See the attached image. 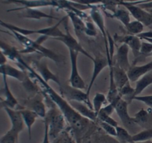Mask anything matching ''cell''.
<instances>
[{
	"label": "cell",
	"instance_id": "cell-1",
	"mask_svg": "<svg viewBox=\"0 0 152 143\" xmlns=\"http://www.w3.org/2000/svg\"><path fill=\"white\" fill-rule=\"evenodd\" d=\"M27 71L33 76V77H35L39 82L40 84L42 85V87L44 88L45 92L46 94L48 95L49 99H50L51 102H53V103L55 104L56 107L59 109V111L62 112V114H63V116L65 117V120L69 123V124L72 126L73 128L76 129V130H81L83 129L86 126L87 124V119H86L85 117H82L74 108L71 105V104L69 103L68 101H67L66 99L64 97H62L61 96V94L59 95V93H56L53 88L52 87H50L48 82H46L45 81L42 80V78L41 77V76L39 74H38L37 73H36L34 71V69H32L31 68H30L28 65L27 67Z\"/></svg>",
	"mask_w": 152,
	"mask_h": 143
},
{
	"label": "cell",
	"instance_id": "cell-2",
	"mask_svg": "<svg viewBox=\"0 0 152 143\" xmlns=\"http://www.w3.org/2000/svg\"><path fill=\"white\" fill-rule=\"evenodd\" d=\"M59 91L62 97L65 98L67 101H76V102H83L90 108L93 109L92 102L86 92H83L81 89L76 88L70 85L61 84L59 85ZM94 110V109H93Z\"/></svg>",
	"mask_w": 152,
	"mask_h": 143
},
{
	"label": "cell",
	"instance_id": "cell-3",
	"mask_svg": "<svg viewBox=\"0 0 152 143\" xmlns=\"http://www.w3.org/2000/svg\"><path fill=\"white\" fill-rule=\"evenodd\" d=\"M48 123L49 137L56 138L65 125V117L57 107L51 108L45 117Z\"/></svg>",
	"mask_w": 152,
	"mask_h": 143
},
{
	"label": "cell",
	"instance_id": "cell-4",
	"mask_svg": "<svg viewBox=\"0 0 152 143\" xmlns=\"http://www.w3.org/2000/svg\"><path fill=\"white\" fill-rule=\"evenodd\" d=\"M128 105H129V103H128L127 101L122 98L119 103L117 104L115 111L118 117L121 120V122L124 125L125 128L127 129L129 131H137L140 126L135 123L134 117H132L129 115Z\"/></svg>",
	"mask_w": 152,
	"mask_h": 143
},
{
	"label": "cell",
	"instance_id": "cell-5",
	"mask_svg": "<svg viewBox=\"0 0 152 143\" xmlns=\"http://www.w3.org/2000/svg\"><path fill=\"white\" fill-rule=\"evenodd\" d=\"M2 3L6 4H14L21 6L20 7L7 10V12L22 10L27 8H38L43 7H56L55 0H4Z\"/></svg>",
	"mask_w": 152,
	"mask_h": 143
},
{
	"label": "cell",
	"instance_id": "cell-6",
	"mask_svg": "<svg viewBox=\"0 0 152 143\" xmlns=\"http://www.w3.org/2000/svg\"><path fill=\"white\" fill-rule=\"evenodd\" d=\"M68 51H69L71 65V76H70L69 79L70 85L76 88L84 90L86 87V83L80 76L78 67H77V58H78V54L80 53L75 51V50H71V49H68Z\"/></svg>",
	"mask_w": 152,
	"mask_h": 143
},
{
	"label": "cell",
	"instance_id": "cell-7",
	"mask_svg": "<svg viewBox=\"0 0 152 143\" xmlns=\"http://www.w3.org/2000/svg\"><path fill=\"white\" fill-rule=\"evenodd\" d=\"M119 4L126 7L136 20L142 22L145 26H150L152 25V16L148 10L128 1H121Z\"/></svg>",
	"mask_w": 152,
	"mask_h": 143
},
{
	"label": "cell",
	"instance_id": "cell-8",
	"mask_svg": "<svg viewBox=\"0 0 152 143\" xmlns=\"http://www.w3.org/2000/svg\"><path fill=\"white\" fill-rule=\"evenodd\" d=\"M65 31L66 33L65 34V35L62 37H58V38H54L53 39L58 40V41L61 42L63 44H65L67 46L68 49H71V50H75V51L78 52V53H82L84 56H86V57H88V59H90L91 60L93 61L94 59V58L92 56H91L84 48H83V46L81 45L80 42L70 34L69 29H68V23H65Z\"/></svg>",
	"mask_w": 152,
	"mask_h": 143
},
{
	"label": "cell",
	"instance_id": "cell-9",
	"mask_svg": "<svg viewBox=\"0 0 152 143\" xmlns=\"http://www.w3.org/2000/svg\"><path fill=\"white\" fill-rule=\"evenodd\" d=\"M41 96L42 95H40L39 93H37L34 96H32V97L25 102V105L26 107L25 108L34 111L39 117L45 119L47 114V111H46L45 105Z\"/></svg>",
	"mask_w": 152,
	"mask_h": 143
},
{
	"label": "cell",
	"instance_id": "cell-10",
	"mask_svg": "<svg viewBox=\"0 0 152 143\" xmlns=\"http://www.w3.org/2000/svg\"><path fill=\"white\" fill-rule=\"evenodd\" d=\"M129 49L130 48L127 45L123 43L117 49L115 57H114V59L115 60V63H114V65H117L126 71H129L132 67L129 59Z\"/></svg>",
	"mask_w": 152,
	"mask_h": 143
},
{
	"label": "cell",
	"instance_id": "cell-11",
	"mask_svg": "<svg viewBox=\"0 0 152 143\" xmlns=\"http://www.w3.org/2000/svg\"><path fill=\"white\" fill-rule=\"evenodd\" d=\"M94 63V69L93 72H92L91 78L90 83L88 85V87L87 91L86 93L88 95H90L91 90L92 87H93L95 81H96V78L98 77V76L100 74V73L102 72V70L108 66V62L107 57H104L102 56H97L94 58V59L93 60Z\"/></svg>",
	"mask_w": 152,
	"mask_h": 143
},
{
	"label": "cell",
	"instance_id": "cell-12",
	"mask_svg": "<svg viewBox=\"0 0 152 143\" xmlns=\"http://www.w3.org/2000/svg\"><path fill=\"white\" fill-rule=\"evenodd\" d=\"M90 17L91 19L92 22L94 23L95 25L98 27L99 30H100L102 35L103 36L104 40H105V45L108 44V35H107V32L108 31L105 29V19L102 15V12L99 10V7L97 6L94 5L92 8L91 9L90 11Z\"/></svg>",
	"mask_w": 152,
	"mask_h": 143
},
{
	"label": "cell",
	"instance_id": "cell-13",
	"mask_svg": "<svg viewBox=\"0 0 152 143\" xmlns=\"http://www.w3.org/2000/svg\"><path fill=\"white\" fill-rule=\"evenodd\" d=\"M117 39L119 42L122 43V44L124 43L129 46V48L132 50V53H133L135 59L139 57L140 55V47L141 44H142L140 38H139L137 36L129 34V35L124 36H118V38Z\"/></svg>",
	"mask_w": 152,
	"mask_h": 143
},
{
	"label": "cell",
	"instance_id": "cell-14",
	"mask_svg": "<svg viewBox=\"0 0 152 143\" xmlns=\"http://www.w3.org/2000/svg\"><path fill=\"white\" fill-rule=\"evenodd\" d=\"M3 108L10 119L11 123V128L18 134H20L24 129V124H25L20 111L6 106H4Z\"/></svg>",
	"mask_w": 152,
	"mask_h": 143
},
{
	"label": "cell",
	"instance_id": "cell-15",
	"mask_svg": "<svg viewBox=\"0 0 152 143\" xmlns=\"http://www.w3.org/2000/svg\"><path fill=\"white\" fill-rule=\"evenodd\" d=\"M0 74L6 77H10L17 80L18 81L23 82L28 77V74L23 70H19L14 68L9 64L0 65Z\"/></svg>",
	"mask_w": 152,
	"mask_h": 143
},
{
	"label": "cell",
	"instance_id": "cell-16",
	"mask_svg": "<svg viewBox=\"0 0 152 143\" xmlns=\"http://www.w3.org/2000/svg\"><path fill=\"white\" fill-rule=\"evenodd\" d=\"M150 71H152V61L142 65H132L127 74L130 82H134Z\"/></svg>",
	"mask_w": 152,
	"mask_h": 143
},
{
	"label": "cell",
	"instance_id": "cell-17",
	"mask_svg": "<svg viewBox=\"0 0 152 143\" xmlns=\"http://www.w3.org/2000/svg\"><path fill=\"white\" fill-rule=\"evenodd\" d=\"M134 121L140 128L145 129H149L152 128V109H144L142 108L138 111L134 116Z\"/></svg>",
	"mask_w": 152,
	"mask_h": 143
},
{
	"label": "cell",
	"instance_id": "cell-18",
	"mask_svg": "<svg viewBox=\"0 0 152 143\" xmlns=\"http://www.w3.org/2000/svg\"><path fill=\"white\" fill-rule=\"evenodd\" d=\"M36 68H37V71L39 73V75L41 76L42 80L46 82H48L49 81H53L59 85V86L62 84L59 77L50 71L45 61H42L36 64Z\"/></svg>",
	"mask_w": 152,
	"mask_h": 143
},
{
	"label": "cell",
	"instance_id": "cell-19",
	"mask_svg": "<svg viewBox=\"0 0 152 143\" xmlns=\"http://www.w3.org/2000/svg\"><path fill=\"white\" fill-rule=\"evenodd\" d=\"M0 49L10 60L16 62L19 65H22L25 62V61L21 57L19 50L16 47L7 44V42L2 41L1 39H0Z\"/></svg>",
	"mask_w": 152,
	"mask_h": 143
},
{
	"label": "cell",
	"instance_id": "cell-20",
	"mask_svg": "<svg viewBox=\"0 0 152 143\" xmlns=\"http://www.w3.org/2000/svg\"><path fill=\"white\" fill-rule=\"evenodd\" d=\"M71 106L82 116L87 120L96 121L97 119V115L93 109L89 108L87 105L83 102H76V101H71L69 102Z\"/></svg>",
	"mask_w": 152,
	"mask_h": 143
},
{
	"label": "cell",
	"instance_id": "cell-21",
	"mask_svg": "<svg viewBox=\"0 0 152 143\" xmlns=\"http://www.w3.org/2000/svg\"><path fill=\"white\" fill-rule=\"evenodd\" d=\"M67 18H68V16L66 15L65 16L62 17V19L59 21V22H58L57 24H56L55 25L48 27V28H41V29L37 30V34H39V35L47 36L48 37L51 39L63 36L65 35V34H64L60 29H59V26L60 24H62V22H63L64 21L66 20Z\"/></svg>",
	"mask_w": 152,
	"mask_h": 143
},
{
	"label": "cell",
	"instance_id": "cell-22",
	"mask_svg": "<svg viewBox=\"0 0 152 143\" xmlns=\"http://www.w3.org/2000/svg\"><path fill=\"white\" fill-rule=\"evenodd\" d=\"M19 17L23 18V19H37L40 20L42 19H56L57 18L55 16L49 15L45 12L41 11L37 8H27L22 10V13L19 14Z\"/></svg>",
	"mask_w": 152,
	"mask_h": 143
},
{
	"label": "cell",
	"instance_id": "cell-23",
	"mask_svg": "<svg viewBox=\"0 0 152 143\" xmlns=\"http://www.w3.org/2000/svg\"><path fill=\"white\" fill-rule=\"evenodd\" d=\"M66 11L67 16L71 19L73 24L76 36L78 38H80L82 35L86 34V22L83 21V19L80 16H79L74 12L70 11V10H66Z\"/></svg>",
	"mask_w": 152,
	"mask_h": 143
},
{
	"label": "cell",
	"instance_id": "cell-24",
	"mask_svg": "<svg viewBox=\"0 0 152 143\" xmlns=\"http://www.w3.org/2000/svg\"><path fill=\"white\" fill-rule=\"evenodd\" d=\"M3 77V82H4V99L1 102L3 104V107L6 106L8 108L16 109V107L19 105L17 99H16L13 94L12 93L11 90H10L8 83H7V77L6 76H2Z\"/></svg>",
	"mask_w": 152,
	"mask_h": 143
},
{
	"label": "cell",
	"instance_id": "cell-25",
	"mask_svg": "<svg viewBox=\"0 0 152 143\" xmlns=\"http://www.w3.org/2000/svg\"><path fill=\"white\" fill-rule=\"evenodd\" d=\"M113 70H114V82H115L118 90H120L123 86L126 85L129 82H130L127 71L122 69L121 68L118 67L117 65H115L114 64Z\"/></svg>",
	"mask_w": 152,
	"mask_h": 143
},
{
	"label": "cell",
	"instance_id": "cell-26",
	"mask_svg": "<svg viewBox=\"0 0 152 143\" xmlns=\"http://www.w3.org/2000/svg\"><path fill=\"white\" fill-rule=\"evenodd\" d=\"M19 111H20L21 114H22L25 125H26L27 128H28L29 139H31V136H32L31 135V130H32V127L39 116L35 112L29 109H27V108H21V109H19Z\"/></svg>",
	"mask_w": 152,
	"mask_h": 143
},
{
	"label": "cell",
	"instance_id": "cell-27",
	"mask_svg": "<svg viewBox=\"0 0 152 143\" xmlns=\"http://www.w3.org/2000/svg\"><path fill=\"white\" fill-rule=\"evenodd\" d=\"M151 85H152V71H150L136 82V87L134 88V93L132 96V100L134 97L140 96V94Z\"/></svg>",
	"mask_w": 152,
	"mask_h": 143
},
{
	"label": "cell",
	"instance_id": "cell-28",
	"mask_svg": "<svg viewBox=\"0 0 152 143\" xmlns=\"http://www.w3.org/2000/svg\"><path fill=\"white\" fill-rule=\"evenodd\" d=\"M111 17L115 18L118 19L121 23L123 24L125 27L131 22V13H129V10L121 5L120 7H117L114 10V14L111 16Z\"/></svg>",
	"mask_w": 152,
	"mask_h": 143
},
{
	"label": "cell",
	"instance_id": "cell-29",
	"mask_svg": "<svg viewBox=\"0 0 152 143\" xmlns=\"http://www.w3.org/2000/svg\"><path fill=\"white\" fill-rule=\"evenodd\" d=\"M0 25L4 28L8 30L10 33L11 32H17L21 34H23L25 36H30L32 34H37V30H29L26 28H22L20 27H18L16 25H13V24L7 23V22H4L0 19Z\"/></svg>",
	"mask_w": 152,
	"mask_h": 143
},
{
	"label": "cell",
	"instance_id": "cell-30",
	"mask_svg": "<svg viewBox=\"0 0 152 143\" xmlns=\"http://www.w3.org/2000/svg\"><path fill=\"white\" fill-rule=\"evenodd\" d=\"M145 25L142 22L137 20H134L130 22L125 28L128 31L129 34L134 36H137L142 32H143Z\"/></svg>",
	"mask_w": 152,
	"mask_h": 143
},
{
	"label": "cell",
	"instance_id": "cell-31",
	"mask_svg": "<svg viewBox=\"0 0 152 143\" xmlns=\"http://www.w3.org/2000/svg\"><path fill=\"white\" fill-rule=\"evenodd\" d=\"M91 102L94 111H95L96 115H98L100 110L102 108V105L105 102H108V100H107V97L105 94L101 93H96Z\"/></svg>",
	"mask_w": 152,
	"mask_h": 143
},
{
	"label": "cell",
	"instance_id": "cell-32",
	"mask_svg": "<svg viewBox=\"0 0 152 143\" xmlns=\"http://www.w3.org/2000/svg\"><path fill=\"white\" fill-rule=\"evenodd\" d=\"M117 139L123 143H134L132 139V135L130 134L129 131L125 128L121 126H117Z\"/></svg>",
	"mask_w": 152,
	"mask_h": 143
},
{
	"label": "cell",
	"instance_id": "cell-33",
	"mask_svg": "<svg viewBox=\"0 0 152 143\" xmlns=\"http://www.w3.org/2000/svg\"><path fill=\"white\" fill-rule=\"evenodd\" d=\"M152 139V128L149 129H145L142 131H140L139 133L134 135H132V139L134 142H140V141L151 140Z\"/></svg>",
	"mask_w": 152,
	"mask_h": 143
},
{
	"label": "cell",
	"instance_id": "cell-34",
	"mask_svg": "<svg viewBox=\"0 0 152 143\" xmlns=\"http://www.w3.org/2000/svg\"><path fill=\"white\" fill-rule=\"evenodd\" d=\"M122 98L123 97L119 94L118 96L114 99V100L111 101V102H108V104L106 105V106L103 107V108L100 110L99 112L102 113V114H107V115L111 116V114H113V112L115 111V108L116 107H117V104L119 103V102H120V100L122 99Z\"/></svg>",
	"mask_w": 152,
	"mask_h": 143
},
{
	"label": "cell",
	"instance_id": "cell-35",
	"mask_svg": "<svg viewBox=\"0 0 152 143\" xmlns=\"http://www.w3.org/2000/svg\"><path fill=\"white\" fill-rule=\"evenodd\" d=\"M19 134L10 128L7 133L0 138V143H16Z\"/></svg>",
	"mask_w": 152,
	"mask_h": 143
},
{
	"label": "cell",
	"instance_id": "cell-36",
	"mask_svg": "<svg viewBox=\"0 0 152 143\" xmlns=\"http://www.w3.org/2000/svg\"><path fill=\"white\" fill-rule=\"evenodd\" d=\"M152 53V44L148 42H142L140 47V55L137 59H140L141 57L146 58L148 56H151V53ZM136 60V59H135Z\"/></svg>",
	"mask_w": 152,
	"mask_h": 143
},
{
	"label": "cell",
	"instance_id": "cell-37",
	"mask_svg": "<svg viewBox=\"0 0 152 143\" xmlns=\"http://www.w3.org/2000/svg\"><path fill=\"white\" fill-rule=\"evenodd\" d=\"M97 119L99 121L104 122V123H106L108 124L114 126V127L117 128L119 125L118 123L114 119H113L111 116L107 115V114H102V113L99 112L97 115Z\"/></svg>",
	"mask_w": 152,
	"mask_h": 143
},
{
	"label": "cell",
	"instance_id": "cell-38",
	"mask_svg": "<svg viewBox=\"0 0 152 143\" xmlns=\"http://www.w3.org/2000/svg\"><path fill=\"white\" fill-rule=\"evenodd\" d=\"M22 85H23L24 87H25V90L28 92H29V93L34 94V96L37 93V91H38V90H37V86H36V85H34V83L31 81V79L29 78V77L22 82Z\"/></svg>",
	"mask_w": 152,
	"mask_h": 143
},
{
	"label": "cell",
	"instance_id": "cell-39",
	"mask_svg": "<svg viewBox=\"0 0 152 143\" xmlns=\"http://www.w3.org/2000/svg\"><path fill=\"white\" fill-rule=\"evenodd\" d=\"M99 125L102 127V128L106 132L107 134H108L109 135L112 136H117V129L115 127L111 125L108 124L106 123H104V122L99 121Z\"/></svg>",
	"mask_w": 152,
	"mask_h": 143
},
{
	"label": "cell",
	"instance_id": "cell-40",
	"mask_svg": "<svg viewBox=\"0 0 152 143\" xmlns=\"http://www.w3.org/2000/svg\"><path fill=\"white\" fill-rule=\"evenodd\" d=\"M97 32H96V27H95L94 23L93 22H90V21H87L86 22V34L89 36H95L96 35Z\"/></svg>",
	"mask_w": 152,
	"mask_h": 143
},
{
	"label": "cell",
	"instance_id": "cell-41",
	"mask_svg": "<svg viewBox=\"0 0 152 143\" xmlns=\"http://www.w3.org/2000/svg\"><path fill=\"white\" fill-rule=\"evenodd\" d=\"M133 100L139 101V102H143L144 104L149 107L152 109V95H148V96H137L134 97Z\"/></svg>",
	"mask_w": 152,
	"mask_h": 143
},
{
	"label": "cell",
	"instance_id": "cell-42",
	"mask_svg": "<svg viewBox=\"0 0 152 143\" xmlns=\"http://www.w3.org/2000/svg\"><path fill=\"white\" fill-rule=\"evenodd\" d=\"M70 1L80 3V4L86 6H94L96 4H100V3L104 2V0H70Z\"/></svg>",
	"mask_w": 152,
	"mask_h": 143
},
{
	"label": "cell",
	"instance_id": "cell-43",
	"mask_svg": "<svg viewBox=\"0 0 152 143\" xmlns=\"http://www.w3.org/2000/svg\"><path fill=\"white\" fill-rule=\"evenodd\" d=\"M139 38L141 39H152V31H145V32H142L137 35Z\"/></svg>",
	"mask_w": 152,
	"mask_h": 143
},
{
	"label": "cell",
	"instance_id": "cell-44",
	"mask_svg": "<svg viewBox=\"0 0 152 143\" xmlns=\"http://www.w3.org/2000/svg\"><path fill=\"white\" fill-rule=\"evenodd\" d=\"M135 5H138L141 8L145 9V10H149V9H152V1L145 3H141L139 4H135Z\"/></svg>",
	"mask_w": 152,
	"mask_h": 143
},
{
	"label": "cell",
	"instance_id": "cell-45",
	"mask_svg": "<svg viewBox=\"0 0 152 143\" xmlns=\"http://www.w3.org/2000/svg\"><path fill=\"white\" fill-rule=\"evenodd\" d=\"M134 143H152L151 140H146V141H140V142H136Z\"/></svg>",
	"mask_w": 152,
	"mask_h": 143
},
{
	"label": "cell",
	"instance_id": "cell-46",
	"mask_svg": "<svg viewBox=\"0 0 152 143\" xmlns=\"http://www.w3.org/2000/svg\"><path fill=\"white\" fill-rule=\"evenodd\" d=\"M0 32L4 33V34H9V35H12L11 33H10V31H2V30H0Z\"/></svg>",
	"mask_w": 152,
	"mask_h": 143
},
{
	"label": "cell",
	"instance_id": "cell-47",
	"mask_svg": "<svg viewBox=\"0 0 152 143\" xmlns=\"http://www.w3.org/2000/svg\"><path fill=\"white\" fill-rule=\"evenodd\" d=\"M143 40H145V41H146V42H148L151 43L152 44V39H144Z\"/></svg>",
	"mask_w": 152,
	"mask_h": 143
},
{
	"label": "cell",
	"instance_id": "cell-48",
	"mask_svg": "<svg viewBox=\"0 0 152 143\" xmlns=\"http://www.w3.org/2000/svg\"><path fill=\"white\" fill-rule=\"evenodd\" d=\"M148 10V11L149 12L150 14H151V16H152V9H149V10Z\"/></svg>",
	"mask_w": 152,
	"mask_h": 143
},
{
	"label": "cell",
	"instance_id": "cell-49",
	"mask_svg": "<svg viewBox=\"0 0 152 143\" xmlns=\"http://www.w3.org/2000/svg\"><path fill=\"white\" fill-rule=\"evenodd\" d=\"M0 100H1V102H2V101H3L2 98H1V96H0Z\"/></svg>",
	"mask_w": 152,
	"mask_h": 143
},
{
	"label": "cell",
	"instance_id": "cell-50",
	"mask_svg": "<svg viewBox=\"0 0 152 143\" xmlns=\"http://www.w3.org/2000/svg\"><path fill=\"white\" fill-rule=\"evenodd\" d=\"M151 56H152V53H151Z\"/></svg>",
	"mask_w": 152,
	"mask_h": 143
}]
</instances>
